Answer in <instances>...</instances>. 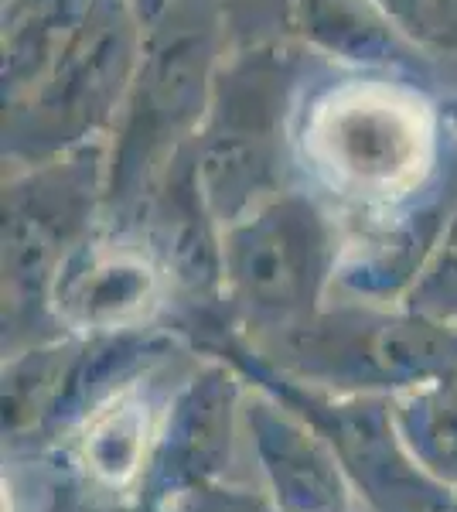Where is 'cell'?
Instances as JSON below:
<instances>
[{
  "instance_id": "cell-1",
  "label": "cell",
  "mask_w": 457,
  "mask_h": 512,
  "mask_svg": "<svg viewBox=\"0 0 457 512\" xmlns=\"http://www.w3.org/2000/svg\"><path fill=\"white\" fill-rule=\"evenodd\" d=\"M311 151L355 192L393 195L427 168L430 123L410 96L393 89H342L314 113Z\"/></svg>"
},
{
  "instance_id": "cell-2",
  "label": "cell",
  "mask_w": 457,
  "mask_h": 512,
  "mask_svg": "<svg viewBox=\"0 0 457 512\" xmlns=\"http://www.w3.org/2000/svg\"><path fill=\"white\" fill-rule=\"evenodd\" d=\"M147 437H151V420L147 407L134 396H116L96 417L89 420L82 434V458L86 468L106 485H127L137 478L140 465L147 458Z\"/></svg>"
},
{
  "instance_id": "cell-3",
  "label": "cell",
  "mask_w": 457,
  "mask_h": 512,
  "mask_svg": "<svg viewBox=\"0 0 457 512\" xmlns=\"http://www.w3.org/2000/svg\"><path fill=\"white\" fill-rule=\"evenodd\" d=\"M151 294V274L134 260H99L89 263L86 274L72 280L65 308L82 325H120L144 311Z\"/></svg>"
}]
</instances>
